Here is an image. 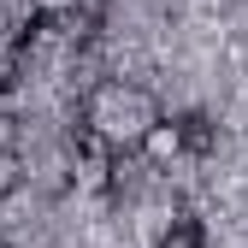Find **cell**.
<instances>
[{"instance_id": "obj_2", "label": "cell", "mask_w": 248, "mask_h": 248, "mask_svg": "<svg viewBox=\"0 0 248 248\" xmlns=\"http://www.w3.org/2000/svg\"><path fill=\"white\" fill-rule=\"evenodd\" d=\"M142 154H148L154 166H171L177 154H189V148H183V124L177 118H154L148 130H142Z\"/></svg>"}, {"instance_id": "obj_1", "label": "cell", "mask_w": 248, "mask_h": 248, "mask_svg": "<svg viewBox=\"0 0 248 248\" xmlns=\"http://www.w3.org/2000/svg\"><path fill=\"white\" fill-rule=\"evenodd\" d=\"M154 118H160L154 101L142 89H130V83H101L95 95H89V124H95L101 136H112V142H142V130Z\"/></svg>"}, {"instance_id": "obj_4", "label": "cell", "mask_w": 248, "mask_h": 248, "mask_svg": "<svg viewBox=\"0 0 248 248\" xmlns=\"http://www.w3.org/2000/svg\"><path fill=\"white\" fill-rule=\"evenodd\" d=\"M207 242V231H201V219H195V213H177V219H171V231L160 236V248H201Z\"/></svg>"}, {"instance_id": "obj_5", "label": "cell", "mask_w": 248, "mask_h": 248, "mask_svg": "<svg viewBox=\"0 0 248 248\" xmlns=\"http://www.w3.org/2000/svg\"><path fill=\"white\" fill-rule=\"evenodd\" d=\"M24 65H30L24 47H0V95H12V89L24 83Z\"/></svg>"}, {"instance_id": "obj_3", "label": "cell", "mask_w": 248, "mask_h": 248, "mask_svg": "<svg viewBox=\"0 0 248 248\" xmlns=\"http://www.w3.org/2000/svg\"><path fill=\"white\" fill-rule=\"evenodd\" d=\"M177 124H183V148H189V154H213V148H219V124H213L201 107L177 112Z\"/></svg>"}, {"instance_id": "obj_6", "label": "cell", "mask_w": 248, "mask_h": 248, "mask_svg": "<svg viewBox=\"0 0 248 248\" xmlns=\"http://www.w3.org/2000/svg\"><path fill=\"white\" fill-rule=\"evenodd\" d=\"M0 248H6V242H0Z\"/></svg>"}]
</instances>
